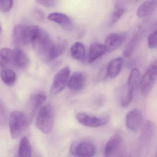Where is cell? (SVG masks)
I'll return each mask as SVG.
<instances>
[{"label": "cell", "instance_id": "34", "mask_svg": "<svg viewBox=\"0 0 157 157\" xmlns=\"http://www.w3.org/2000/svg\"><path fill=\"white\" fill-rule=\"evenodd\" d=\"M155 156L157 157V146L156 150Z\"/></svg>", "mask_w": 157, "mask_h": 157}, {"label": "cell", "instance_id": "19", "mask_svg": "<svg viewBox=\"0 0 157 157\" xmlns=\"http://www.w3.org/2000/svg\"><path fill=\"white\" fill-rule=\"evenodd\" d=\"M105 46L98 42L90 45L88 53L89 62L92 63L102 56L106 52Z\"/></svg>", "mask_w": 157, "mask_h": 157}, {"label": "cell", "instance_id": "1", "mask_svg": "<svg viewBox=\"0 0 157 157\" xmlns=\"http://www.w3.org/2000/svg\"><path fill=\"white\" fill-rule=\"evenodd\" d=\"M41 29L37 26L17 25L13 30V38L14 43L17 46L32 44Z\"/></svg>", "mask_w": 157, "mask_h": 157}, {"label": "cell", "instance_id": "18", "mask_svg": "<svg viewBox=\"0 0 157 157\" xmlns=\"http://www.w3.org/2000/svg\"><path fill=\"white\" fill-rule=\"evenodd\" d=\"M157 0H147L144 2L137 9V16L144 18L151 15L156 8Z\"/></svg>", "mask_w": 157, "mask_h": 157}, {"label": "cell", "instance_id": "23", "mask_svg": "<svg viewBox=\"0 0 157 157\" xmlns=\"http://www.w3.org/2000/svg\"><path fill=\"white\" fill-rule=\"evenodd\" d=\"M18 156L30 157L32 155V148L30 142L26 137H24L20 141L18 151Z\"/></svg>", "mask_w": 157, "mask_h": 157}, {"label": "cell", "instance_id": "22", "mask_svg": "<svg viewBox=\"0 0 157 157\" xmlns=\"http://www.w3.org/2000/svg\"><path fill=\"white\" fill-rule=\"evenodd\" d=\"M141 79L142 77L140 71L138 69L134 68L132 70L130 73L127 85L135 92L140 87Z\"/></svg>", "mask_w": 157, "mask_h": 157}, {"label": "cell", "instance_id": "21", "mask_svg": "<svg viewBox=\"0 0 157 157\" xmlns=\"http://www.w3.org/2000/svg\"><path fill=\"white\" fill-rule=\"evenodd\" d=\"M123 60L121 57L113 59L109 63L107 71L108 76L114 78L118 76L122 68Z\"/></svg>", "mask_w": 157, "mask_h": 157}, {"label": "cell", "instance_id": "3", "mask_svg": "<svg viewBox=\"0 0 157 157\" xmlns=\"http://www.w3.org/2000/svg\"><path fill=\"white\" fill-rule=\"evenodd\" d=\"M54 43L48 33L41 29L32 44L36 52L42 60L50 61Z\"/></svg>", "mask_w": 157, "mask_h": 157}, {"label": "cell", "instance_id": "20", "mask_svg": "<svg viewBox=\"0 0 157 157\" xmlns=\"http://www.w3.org/2000/svg\"><path fill=\"white\" fill-rule=\"evenodd\" d=\"M71 53L75 60L82 63L85 62L86 59L85 46L81 42L75 43L71 49Z\"/></svg>", "mask_w": 157, "mask_h": 157}, {"label": "cell", "instance_id": "26", "mask_svg": "<svg viewBox=\"0 0 157 157\" xmlns=\"http://www.w3.org/2000/svg\"><path fill=\"white\" fill-rule=\"evenodd\" d=\"M134 93L133 90L126 85L121 98V106L122 107L126 108L130 105L133 97Z\"/></svg>", "mask_w": 157, "mask_h": 157}, {"label": "cell", "instance_id": "29", "mask_svg": "<svg viewBox=\"0 0 157 157\" xmlns=\"http://www.w3.org/2000/svg\"><path fill=\"white\" fill-rule=\"evenodd\" d=\"M6 108L2 101H0V127L4 126L7 122Z\"/></svg>", "mask_w": 157, "mask_h": 157}, {"label": "cell", "instance_id": "24", "mask_svg": "<svg viewBox=\"0 0 157 157\" xmlns=\"http://www.w3.org/2000/svg\"><path fill=\"white\" fill-rule=\"evenodd\" d=\"M13 50L9 48H2L0 50V65L3 67L12 65Z\"/></svg>", "mask_w": 157, "mask_h": 157}, {"label": "cell", "instance_id": "4", "mask_svg": "<svg viewBox=\"0 0 157 157\" xmlns=\"http://www.w3.org/2000/svg\"><path fill=\"white\" fill-rule=\"evenodd\" d=\"M30 122L25 112L13 111L9 118L10 135L13 139L19 137Z\"/></svg>", "mask_w": 157, "mask_h": 157}, {"label": "cell", "instance_id": "31", "mask_svg": "<svg viewBox=\"0 0 157 157\" xmlns=\"http://www.w3.org/2000/svg\"><path fill=\"white\" fill-rule=\"evenodd\" d=\"M124 9L122 7L117 8L113 12L111 20V24L112 25L115 24L119 21V19L124 14Z\"/></svg>", "mask_w": 157, "mask_h": 157}, {"label": "cell", "instance_id": "2", "mask_svg": "<svg viewBox=\"0 0 157 157\" xmlns=\"http://www.w3.org/2000/svg\"><path fill=\"white\" fill-rule=\"evenodd\" d=\"M54 113L53 108L51 104L42 106L39 111L36 120V127L40 131L48 135L53 129Z\"/></svg>", "mask_w": 157, "mask_h": 157}, {"label": "cell", "instance_id": "25", "mask_svg": "<svg viewBox=\"0 0 157 157\" xmlns=\"http://www.w3.org/2000/svg\"><path fill=\"white\" fill-rule=\"evenodd\" d=\"M1 77L5 84L8 85H12L16 80V75L13 70L6 69L2 70L1 73Z\"/></svg>", "mask_w": 157, "mask_h": 157}, {"label": "cell", "instance_id": "36", "mask_svg": "<svg viewBox=\"0 0 157 157\" xmlns=\"http://www.w3.org/2000/svg\"><path fill=\"white\" fill-rule=\"evenodd\" d=\"M138 1H139V0H138Z\"/></svg>", "mask_w": 157, "mask_h": 157}, {"label": "cell", "instance_id": "17", "mask_svg": "<svg viewBox=\"0 0 157 157\" xmlns=\"http://www.w3.org/2000/svg\"><path fill=\"white\" fill-rule=\"evenodd\" d=\"M12 65L21 69L26 68L29 62L28 57L25 53L20 49L13 50Z\"/></svg>", "mask_w": 157, "mask_h": 157}, {"label": "cell", "instance_id": "7", "mask_svg": "<svg viewBox=\"0 0 157 157\" xmlns=\"http://www.w3.org/2000/svg\"><path fill=\"white\" fill-rule=\"evenodd\" d=\"M71 151L75 156L91 157L96 155L97 148L92 142L85 141L73 143L71 146Z\"/></svg>", "mask_w": 157, "mask_h": 157}, {"label": "cell", "instance_id": "32", "mask_svg": "<svg viewBox=\"0 0 157 157\" xmlns=\"http://www.w3.org/2000/svg\"><path fill=\"white\" fill-rule=\"evenodd\" d=\"M40 4L48 8L52 7L56 4L57 0H36Z\"/></svg>", "mask_w": 157, "mask_h": 157}, {"label": "cell", "instance_id": "9", "mask_svg": "<svg viewBox=\"0 0 157 157\" xmlns=\"http://www.w3.org/2000/svg\"><path fill=\"white\" fill-rule=\"evenodd\" d=\"M46 100V96L43 92H38L31 96L27 105L26 111L25 112L30 122L36 113L42 107Z\"/></svg>", "mask_w": 157, "mask_h": 157}, {"label": "cell", "instance_id": "6", "mask_svg": "<svg viewBox=\"0 0 157 157\" xmlns=\"http://www.w3.org/2000/svg\"><path fill=\"white\" fill-rule=\"evenodd\" d=\"M70 74L71 69L68 66L63 67L56 74L50 90L51 96H54L58 95L65 88Z\"/></svg>", "mask_w": 157, "mask_h": 157}, {"label": "cell", "instance_id": "12", "mask_svg": "<svg viewBox=\"0 0 157 157\" xmlns=\"http://www.w3.org/2000/svg\"><path fill=\"white\" fill-rule=\"evenodd\" d=\"M126 32L112 33L107 36L104 46L107 52L111 53L120 48L127 38Z\"/></svg>", "mask_w": 157, "mask_h": 157}, {"label": "cell", "instance_id": "28", "mask_svg": "<svg viewBox=\"0 0 157 157\" xmlns=\"http://www.w3.org/2000/svg\"><path fill=\"white\" fill-rule=\"evenodd\" d=\"M147 44L149 49H155L157 48V22L155 25L154 30L148 35Z\"/></svg>", "mask_w": 157, "mask_h": 157}, {"label": "cell", "instance_id": "33", "mask_svg": "<svg viewBox=\"0 0 157 157\" xmlns=\"http://www.w3.org/2000/svg\"><path fill=\"white\" fill-rule=\"evenodd\" d=\"M34 15L36 18L39 21H43L44 20V14L42 11L40 9H36L34 12Z\"/></svg>", "mask_w": 157, "mask_h": 157}, {"label": "cell", "instance_id": "11", "mask_svg": "<svg viewBox=\"0 0 157 157\" xmlns=\"http://www.w3.org/2000/svg\"><path fill=\"white\" fill-rule=\"evenodd\" d=\"M143 112L139 109H134L128 112L126 116L125 123L127 128L134 132L138 131L143 124Z\"/></svg>", "mask_w": 157, "mask_h": 157}, {"label": "cell", "instance_id": "30", "mask_svg": "<svg viewBox=\"0 0 157 157\" xmlns=\"http://www.w3.org/2000/svg\"><path fill=\"white\" fill-rule=\"evenodd\" d=\"M13 5V0H0V11L6 13L11 10Z\"/></svg>", "mask_w": 157, "mask_h": 157}, {"label": "cell", "instance_id": "35", "mask_svg": "<svg viewBox=\"0 0 157 157\" xmlns=\"http://www.w3.org/2000/svg\"><path fill=\"white\" fill-rule=\"evenodd\" d=\"M2 32V28H1V26H0V33Z\"/></svg>", "mask_w": 157, "mask_h": 157}, {"label": "cell", "instance_id": "13", "mask_svg": "<svg viewBox=\"0 0 157 157\" xmlns=\"http://www.w3.org/2000/svg\"><path fill=\"white\" fill-rule=\"evenodd\" d=\"M48 20L58 24L66 31H71L73 28V25L71 18L62 13H52L48 16Z\"/></svg>", "mask_w": 157, "mask_h": 157}, {"label": "cell", "instance_id": "10", "mask_svg": "<svg viewBox=\"0 0 157 157\" xmlns=\"http://www.w3.org/2000/svg\"><path fill=\"white\" fill-rule=\"evenodd\" d=\"M156 128L155 124L151 121H147L145 123L138 139L140 148H145L149 145L155 135Z\"/></svg>", "mask_w": 157, "mask_h": 157}, {"label": "cell", "instance_id": "5", "mask_svg": "<svg viewBox=\"0 0 157 157\" xmlns=\"http://www.w3.org/2000/svg\"><path fill=\"white\" fill-rule=\"evenodd\" d=\"M157 80V60L150 64L142 77L140 89L142 96L147 97L151 93Z\"/></svg>", "mask_w": 157, "mask_h": 157}, {"label": "cell", "instance_id": "15", "mask_svg": "<svg viewBox=\"0 0 157 157\" xmlns=\"http://www.w3.org/2000/svg\"><path fill=\"white\" fill-rule=\"evenodd\" d=\"M123 142V138L118 133L113 135L108 140L105 146L104 155L105 156H111L120 148Z\"/></svg>", "mask_w": 157, "mask_h": 157}, {"label": "cell", "instance_id": "14", "mask_svg": "<svg viewBox=\"0 0 157 157\" xmlns=\"http://www.w3.org/2000/svg\"><path fill=\"white\" fill-rule=\"evenodd\" d=\"M144 29L142 26L138 28L136 31L134 33L132 37L125 46L123 50L124 57L128 58L132 55L139 44L142 37Z\"/></svg>", "mask_w": 157, "mask_h": 157}, {"label": "cell", "instance_id": "27", "mask_svg": "<svg viewBox=\"0 0 157 157\" xmlns=\"http://www.w3.org/2000/svg\"><path fill=\"white\" fill-rule=\"evenodd\" d=\"M65 48L66 43L64 41L54 42L51 53L50 61H52L59 57L64 52Z\"/></svg>", "mask_w": 157, "mask_h": 157}, {"label": "cell", "instance_id": "8", "mask_svg": "<svg viewBox=\"0 0 157 157\" xmlns=\"http://www.w3.org/2000/svg\"><path fill=\"white\" fill-rule=\"evenodd\" d=\"M76 118L80 124L91 128H97L103 126L107 124L109 121V118L108 116L98 117L84 112L78 113L76 115Z\"/></svg>", "mask_w": 157, "mask_h": 157}, {"label": "cell", "instance_id": "16", "mask_svg": "<svg viewBox=\"0 0 157 157\" xmlns=\"http://www.w3.org/2000/svg\"><path fill=\"white\" fill-rule=\"evenodd\" d=\"M85 84L86 77L81 72L74 73L68 82V88L75 91H81L85 87Z\"/></svg>", "mask_w": 157, "mask_h": 157}]
</instances>
